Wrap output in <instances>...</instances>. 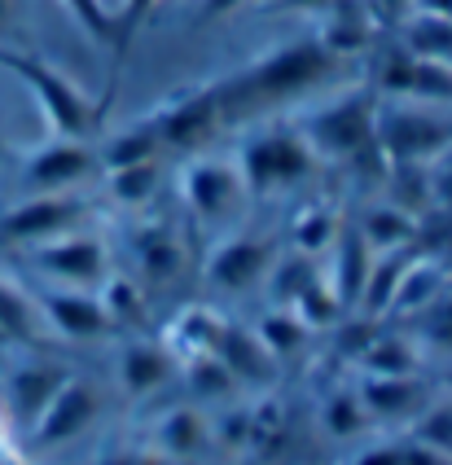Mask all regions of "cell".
<instances>
[{"instance_id":"484cf974","label":"cell","mask_w":452,"mask_h":465,"mask_svg":"<svg viewBox=\"0 0 452 465\" xmlns=\"http://www.w3.org/2000/svg\"><path fill=\"white\" fill-rule=\"evenodd\" d=\"M439 163H452V145H448V154H444V158H439Z\"/></svg>"},{"instance_id":"44dd1931","label":"cell","mask_w":452,"mask_h":465,"mask_svg":"<svg viewBox=\"0 0 452 465\" xmlns=\"http://www.w3.org/2000/svg\"><path fill=\"white\" fill-rule=\"evenodd\" d=\"M418 426H413V435H418V443L422 448H430V452H439V457H452V400H426L422 413L413 417Z\"/></svg>"},{"instance_id":"4fadbf2b","label":"cell","mask_w":452,"mask_h":465,"mask_svg":"<svg viewBox=\"0 0 452 465\" xmlns=\"http://www.w3.org/2000/svg\"><path fill=\"white\" fill-rule=\"evenodd\" d=\"M133 263H136V282L145 285L150 294L162 290L167 282H176L181 277V268H185V246H181V237L172 224H162V220H150V224H141L133 232Z\"/></svg>"},{"instance_id":"7a4b0ae2","label":"cell","mask_w":452,"mask_h":465,"mask_svg":"<svg viewBox=\"0 0 452 465\" xmlns=\"http://www.w3.org/2000/svg\"><path fill=\"white\" fill-rule=\"evenodd\" d=\"M18 263H27L31 282L75 285V290H97L110 277L106 242L97 232H88L84 224L57 232V237L40 242V246H27Z\"/></svg>"},{"instance_id":"3957f363","label":"cell","mask_w":452,"mask_h":465,"mask_svg":"<svg viewBox=\"0 0 452 465\" xmlns=\"http://www.w3.org/2000/svg\"><path fill=\"white\" fill-rule=\"evenodd\" d=\"M320 158L312 154V145L303 141L299 128H264L260 136H251L238 150V172L251 193H281L294 184L308 181V172Z\"/></svg>"},{"instance_id":"5bb4252c","label":"cell","mask_w":452,"mask_h":465,"mask_svg":"<svg viewBox=\"0 0 452 465\" xmlns=\"http://www.w3.org/2000/svg\"><path fill=\"white\" fill-rule=\"evenodd\" d=\"M360 395V404H365V413L382 417V421H396V417H418L422 413V404L430 400V391H426L422 378H413V373H369L365 378V387L356 391Z\"/></svg>"},{"instance_id":"52a82bcc","label":"cell","mask_w":452,"mask_h":465,"mask_svg":"<svg viewBox=\"0 0 452 465\" xmlns=\"http://www.w3.org/2000/svg\"><path fill=\"white\" fill-rule=\"evenodd\" d=\"M66 378H71L66 364L40 356V347H23L18 361H9V369L0 373V404L14 421V430H27L49 409V400L62 391Z\"/></svg>"},{"instance_id":"603a6c76","label":"cell","mask_w":452,"mask_h":465,"mask_svg":"<svg viewBox=\"0 0 452 465\" xmlns=\"http://www.w3.org/2000/svg\"><path fill=\"white\" fill-rule=\"evenodd\" d=\"M329 5H339V0H277V9H329Z\"/></svg>"},{"instance_id":"6da1fadb","label":"cell","mask_w":452,"mask_h":465,"mask_svg":"<svg viewBox=\"0 0 452 465\" xmlns=\"http://www.w3.org/2000/svg\"><path fill=\"white\" fill-rule=\"evenodd\" d=\"M343 62L334 53H325L320 40L308 45H290V49H277L272 57H264L255 71L238 75L229 88H220V119H241V114H260L268 105L294 102L303 93H312L317 84L329 79V71H339Z\"/></svg>"},{"instance_id":"ffe728a7","label":"cell","mask_w":452,"mask_h":465,"mask_svg":"<svg viewBox=\"0 0 452 465\" xmlns=\"http://www.w3.org/2000/svg\"><path fill=\"white\" fill-rule=\"evenodd\" d=\"M320 426H325V435H334V440H356V435L369 426V413H365V404H360L356 391H334V395L325 400V409H320Z\"/></svg>"},{"instance_id":"9c48e42d","label":"cell","mask_w":452,"mask_h":465,"mask_svg":"<svg viewBox=\"0 0 452 465\" xmlns=\"http://www.w3.org/2000/svg\"><path fill=\"white\" fill-rule=\"evenodd\" d=\"M31 290H35V303H40L44 330H49L54 342H84V338H102L106 330H114L97 290H75V285L49 282H31Z\"/></svg>"},{"instance_id":"277c9868","label":"cell","mask_w":452,"mask_h":465,"mask_svg":"<svg viewBox=\"0 0 452 465\" xmlns=\"http://www.w3.org/2000/svg\"><path fill=\"white\" fill-rule=\"evenodd\" d=\"M88 203L75 189L62 193H18L0 207V251H27L57 232L84 224Z\"/></svg>"},{"instance_id":"7402d4cb","label":"cell","mask_w":452,"mask_h":465,"mask_svg":"<svg viewBox=\"0 0 452 465\" xmlns=\"http://www.w3.org/2000/svg\"><path fill=\"white\" fill-rule=\"evenodd\" d=\"M360 465H404V448H369Z\"/></svg>"},{"instance_id":"7c38bea8","label":"cell","mask_w":452,"mask_h":465,"mask_svg":"<svg viewBox=\"0 0 452 465\" xmlns=\"http://www.w3.org/2000/svg\"><path fill=\"white\" fill-rule=\"evenodd\" d=\"M220 124H224L220 119V97L202 93V97L167 105L159 119H154V136H159L162 154H193L202 141H211V132Z\"/></svg>"},{"instance_id":"d4e9b609","label":"cell","mask_w":452,"mask_h":465,"mask_svg":"<svg viewBox=\"0 0 452 465\" xmlns=\"http://www.w3.org/2000/svg\"><path fill=\"white\" fill-rule=\"evenodd\" d=\"M241 0H207V14H229V9H238Z\"/></svg>"},{"instance_id":"d6986e66","label":"cell","mask_w":452,"mask_h":465,"mask_svg":"<svg viewBox=\"0 0 452 465\" xmlns=\"http://www.w3.org/2000/svg\"><path fill=\"white\" fill-rule=\"evenodd\" d=\"M181 373H185L189 391L198 395V400H229L233 395V373H229V364L220 361L215 351H198V356H189L181 361Z\"/></svg>"},{"instance_id":"30bf717a","label":"cell","mask_w":452,"mask_h":465,"mask_svg":"<svg viewBox=\"0 0 452 465\" xmlns=\"http://www.w3.org/2000/svg\"><path fill=\"white\" fill-rule=\"evenodd\" d=\"M272 259H277V242L268 232H229L220 246H211V255L202 263V277L211 290L246 294L268 277Z\"/></svg>"},{"instance_id":"8fae6325","label":"cell","mask_w":452,"mask_h":465,"mask_svg":"<svg viewBox=\"0 0 452 465\" xmlns=\"http://www.w3.org/2000/svg\"><path fill=\"white\" fill-rule=\"evenodd\" d=\"M97 409H102V391H97V382H88V378H66L62 391L49 400V409L35 417L23 435H27L31 448L71 443L75 435H84V430L93 426Z\"/></svg>"},{"instance_id":"9a60e30c","label":"cell","mask_w":452,"mask_h":465,"mask_svg":"<svg viewBox=\"0 0 452 465\" xmlns=\"http://www.w3.org/2000/svg\"><path fill=\"white\" fill-rule=\"evenodd\" d=\"M176 373H181V364L162 347V338L159 342L136 338V342H128V347L119 351V382H123L128 395H154V391H162V382H172Z\"/></svg>"},{"instance_id":"5b68a950","label":"cell","mask_w":452,"mask_h":465,"mask_svg":"<svg viewBox=\"0 0 452 465\" xmlns=\"http://www.w3.org/2000/svg\"><path fill=\"white\" fill-rule=\"evenodd\" d=\"M373 88L369 93H343L339 102H325L317 105L299 132H303V141L312 145V154L325 163V158H334V163H347L351 154H360L365 145L373 141Z\"/></svg>"},{"instance_id":"2e32d148","label":"cell","mask_w":452,"mask_h":465,"mask_svg":"<svg viewBox=\"0 0 452 465\" xmlns=\"http://www.w3.org/2000/svg\"><path fill=\"white\" fill-rule=\"evenodd\" d=\"M162 189V158H141L128 167H110L106 172V193L119 207H145L154 203V193Z\"/></svg>"},{"instance_id":"e0dca14e","label":"cell","mask_w":452,"mask_h":465,"mask_svg":"<svg viewBox=\"0 0 452 465\" xmlns=\"http://www.w3.org/2000/svg\"><path fill=\"white\" fill-rule=\"evenodd\" d=\"M207 435H211L207 417L198 413L193 404H176V409H167L159 421V452L185 461V457H193V452L207 443Z\"/></svg>"},{"instance_id":"ac0fdd59","label":"cell","mask_w":452,"mask_h":465,"mask_svg":"<svg viewBox=\"0 0 452 465\" xmlns=\"http://www.w3.org/2000/svg\"><path fill=\"white\" fill-rule=\"evenodd\" d=\"M422 342H413L408 334H396V330H378L373 334V342L365 347V356H360V364H365V373H418V364L426 361V351H418Z\"/></svg>"},{"instance_id":"8992f818","label":"cell","mask_w":452,"mask_h":465,"mask_svg":"<svg viewBox=\"0 0 452 465\" xmlns=\"http://www.w3.org/2000/svg\"><path fill=\"white\" fill-rule=\"evenodd\" d=\"M246 198L251 189L241 181L238 158L198 154L181 176V203L198 224H229Z\"/></svg>"},{"instance_id":"ba28073f","label":"cell","mask_w":452,"mask_h":465,"mask_svg":"<svg viewBox=\"0 0 452 465\" xmlns=\"http://www.w3.org/2000/svg\"><path fill=\"white\" fill-rule=\"evenodd\" d=\"M102 163L97 150H88L80 141H49L35 145L18 158V193H62V189H80L88 176H97ZM14 193V198H18Z\"/></svg>"},{"instance_id":"cb8c5ba5","label":"cell","mask_w":452,"mask_h":465,"mask_svg":"<svg viewBox=\"0 0 452 465\" xmlns=\"http://www.w3.org/2000/svg\"><path fill=\"white\" fill-rule=\"evenodd\" d=\"M9 443H14V421H9L5 404H0V452H9Z\"/></svg>"}]
</instances>
